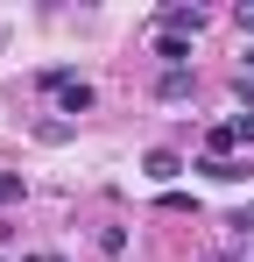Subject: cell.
Here are the masks:
<instances>
[{
  "label": "cell",
  "instance_id": "1",
  "mask_svg": "<svg viewBox=\"0 0 254 262\" xmlns=\"http://www.w3.org/2000/svg\"><path fill=\"white\" fill-rule=\"evenodd\" d=\"M198 29H205V7H163V14H156V36H184V43H198Z\"/></svg>",
  "mask_w": 254,
  "mask_h": 262
},
{
  "label": "cell",
  "instance_id": "2",
  "mask_svg": "<svg viewBox=\"0 0 254 262\" xmlns=\"http://www.w3.org/2000/svg\"><path fill=\"white\" fill-rule=\"evenodd\" d=\"M141 170L156 177L163 191H176V177H184V156H176V149H148V156H141Z\"/></svg>",
  "mask_w": 254,
  "mask_h": 262
},
{
  "label": "cell",
  "instance_id": "3",
  "mask_svg": "<svg viewBox=\"0 0 254 262\" xmlns=\"http://www.w3.org/2000/svg\"><path fill=\"white\" fill-rule=\"evenodd\" d=\"M92 99H99V92L85 85L78 71H71V78H64V85H57V106H64V114H92Z\"/></svg>",
  "mask_w": 254,
  "mask_h": 262
},
{
  "label": "cell",
  "instance_id": "4",
  "mask_svg": "<svg viewBox=\"0 0 254 262\" xmlns=\"http://www.w3.org/2000/svg\"><path fill=\"white\" fill-rule=\"evenodd\" d=\"M198 170H205L212 184H240V177H247V163H233V156H198Z\"/></svg>",
  "mask_w": 254,
  "mask_h": 262
},
{
  "label": "cell",
  "instance_id": "5",
  "mask_svg": "<svg viewBox=\"0 0 254 262\" xmlns=\"http://www.w3.org/2000/svg\"><path fill=\"white\" fill-rule=\"evenodd\" d=\"M156 57H163V71H191V43L184 36H156Z\"/></svg>",
  "mask_w": 254,
  "mask_h": 262
},
{
  "label": "cell",
  "instance_id": "6",
  "mask_svg": "<svg viewBox=\"0 0 254 262\" xmlns=\"http://www.w3.org/2000/svg\"><path fill=\"white\" fill-rule=\"evenodd\" d=\"M191 85H198V71H163L156 78V99H191Z\"/></svg>",
  "mask_w": 254,
  "mask_h": 262
},
{
  "label": "cell",
  "instance_id": "7",
  "mask_svg": "<svg viewBox=\"0 0 254 262\" xmlns=\"http://www.w3.org/2000/svg\"><path fill=\"white\" fill-rule=\"evenodd\" d=\"M233 142H240L233 121H226V128H205V156H233Z\"/></svg>",
  "mask_w": 254,
  "mask_h": 262
},
{
  "label": "cell",
  "instance_id": "8",
  "mask_svg": "<svg viewBox=\"0 0 254 262\" xmlns=\"http://www.w3.org/2000/svg\"><path fill=\"white\" fill-rule=\"evenodd\" d=\"M36 142H71V121H36Z\"/></svg>",
  "mask_w": 254,
  "mask_h": 262
},
{
  "label": "cell",
  "instance_id": "9",
  "mask_svg": "<svg viewBox=\"0 0 254 262\" xmlns=\"http://www.w3.org/2000/svg\"><path fill=\"white\" fill-rule=\"evenodd\" d=\"M233 128H240V142H254V106H240V114H233Z\"/></svg>",
  "mask_w": 254,
  "mask_h": 262
},
{
  "label": "cell",
  "instance_id": "10",
  "mask_svg": "<svg viewBox=\"0 0 254 262\" xmlns=\"http://www.w3.org/2000/svg\"><path fill=\"white\" fill-rule=\"evenodd\" d=\"M233 21H240V36H254V7H247V0H240V14H233Z\"/></svg>",
  "mask_w": 254,
  "mask_h": 262
},
{
  "label": "cell",
  "instance_id": "11",
  "mask_svg": "<svg viewBox=\"0 0 254 262\" xmlns=\"http://www.w3.org/2000/svg\"><path fill=\"white\" fill-rule=\"evenodd\" d=\"M226 227H240V234H247V227H254V206H240V213L226 220Z\"/></svg>",
  "mask_w": 254,
  "mask_h": 262
},
{
  "label": "cell",
  "instance_id": "12",
  "mask_svg": "<svg viewBox=\"0 0 254 262\" xmlns=\"http://www.w3.org/2000/svg\"><path fill=\"white\" fill-rule=\"evenodd\" d=\"M29 262H57V255H29Z\"/></svg>",
  "mask_w": 254,
  "mask_h": 262
},
{
  "label": "cell",
  "instance_id": "13",
  "mask_svg": "<svg viewBox=\"0 0 254 262\" xmlns=\"http://www.w3.org/2000/svg\"><path fill=\"white\" fill-rule=\"evenodd\" d=\"M247 262H254V255H247Z\"/></svg>",
  "mask_w": 254,
  "mask_h": 262
}]
</instances>
